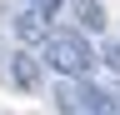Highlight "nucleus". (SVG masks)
Masks as SVG:
<instances>
[{
	"mask_svg": "<svg viewBox=\"0 0 120 115\" xmlns=\"http://www.w3.org/2000/svg\"><path fill=\"white\" fill-rule=\"evenodd\" d=\"M5 75H10L15 90H35V85H40V60L30 50H15L10 60H5Z\"/></svg>",
	"mask_w": 120,
	"mask_h": 115,
	"instance_id": "nucleus-3",
	"label": "nucleus"
},
{
	"mask_svg": "<svg viewBox=\"0 0 120 115\" xmlns=\"http://www.w3.org/2000/svg\"><path fill=\"white\" fill-rule=\"evenodd\" d=\"M45 60H50V70H60L65 80H85L90 65H95L100 55L90 50L85 35H75V30H55L50 40H45Z\"/></svg>",
	"mask_w": 120,
	"mask_h": 115,
	"instance_id": "nucleus-1",
	"label": "nucleus"
},
{
	"mask_svg": "<svg viewBox=\"0 0 120 115\" xmlns=\"http://www.w3.org/2000/svg\"><path fill=\"white\" fill-rule=\"evenodd\" d=\"M70 5H75V20H80L85 30H105V25H110V20H105V5H100V0H70Z\"/></svg>",
	"mask_w": 120,
	"mask_h": 115,
	"instance_id": "nucleus-5",
	"label": "nucleus"
},
{
	"mask_svg": "<svg viewBox=\"0 0 120 115\" xmlns=\"http://www.w3.org/2000/svg\"><path fill=\"white\" fill-rule=\"evenodd\" d=\"M25 10H40V15H50V20H55V10H60V0H25Z\"/></svg>",
	"mask_w": 120,
	"mask_h": 115,
	"instance_id": "nucleus-7",
	"label": "nucleus"
},
{
	"mask_svg": "<svg viewBox=\"0 0 120 115\" xmlns=\"http://www.w3.org/2000/svg\"><path fill=\"white\" fill-rule=\"evenodd\" d=\"M15 35L25 40V45H45L55 30H50V15H40V10H20L15 15Z\"/></svg>",
	"mask_w": 120,
	"mask_h": 115,
	"instance_id": "nucleus-4",
	"label": "nucleus"
},
{
	"mask_svg": "<svg viewBox=\"0 0 120 115\" xmlns=\"http://www.w3.org/2000/svg\"><path fill=\"white\" fill-rule=\"evenodd\" d=\"M100 60H105V65H110L115 75H120V40H105V50H100Z\"/></svg>",
	"mask_w": 120,
	"mask_h": 115,
	"instance_id": "nucleus-6",
	"label": "nucleus"
},
{
	"mask_svg": "<svg viewBox=\"0 0 120 115\" xmlns=\"http://www.w3.org/2000/svg\"><path fill=\"white\" fill-rule=\"evenodd\" d=\"M90 95H95V85L90 80H60L55 85V110L60 115H90Z\"/></svg>",
	"mask_w": 120,
	"mask_h": 115,
	"instance_id": "nucleus-2",
	"label": "nucleus"
}]
</instances>
